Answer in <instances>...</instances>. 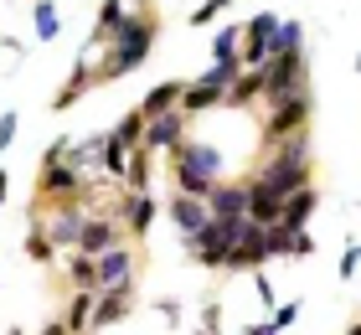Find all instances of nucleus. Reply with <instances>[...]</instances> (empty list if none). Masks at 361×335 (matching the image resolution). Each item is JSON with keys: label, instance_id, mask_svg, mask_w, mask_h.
Segmentation results:
<instances>
[{"label": "nucleus", "instance_id": "f257e3e1", "mask_svg": "<svg viewBox=\"0 0 361 335\" xmlns=\"http://www.w3.org/2000/svg\"><path fill=\"white\" fill-rule=\"evenodd\" d=\"M109 37H114V62H104V67L93 73L98 83L124 78L129 67H140V62H145V52H150V42H155V21H150V16H124V21L114 26Z\"/></svg>", "mask_w": 361, "mask_h": 335}, {"label": "nucleus", "instance_id": "f03ea898", "mask_svg": "<svg viewBox=\"0 0 361 335\" xmlns=\"http://www.w3.org/2000/svg\"><path fill=\"white\" fill-rule=\"evenodd\" d=\"M93 284H98V294H129L135 289V253L119 243V248H109V253H98L93 258Z\"/></svg>", "mask_w": 361, "mask_h": 335}, {"label": "nucleus", "instance_id": "7ed1b4c3", "mask_svg": "<svg viewBox=\"0 0 361 335\" xmlns=\"http://www.w3.org/2000/svg\"><path fill=\"white\" fill-rule=\"evenodd\" d=\"M83 222H88V212L78 207V201H73V207H52V217H37V227L47 232V243H52L57 253H62V248H68V253H78Z\"/></svg>", "mask_w": 361, "mask_h": 335}, {"label": "nucleus", "instance_id": "20e7f679", "mask_svg": "<svg viewBox=\"0 0 361 335\" xmlns=\"http://www.w3.org/2000/svg\"><path fill=\"white\" fill-rule=\"evenodd\" d=\"M274 37H279V16L274 11H258L248 26H243V67H264L274 52Z\"/></svg>", "mask_w": 361, "mask_h": 335}, {"label": "nucleus", "instance_id": "39448f33", "mask_svg": "<svg viewBox=\"0 0 361 335\" xmlns=\"http://www.w3.org/2000/svg\"><path fill=\"white\" fill-rule=\"evenodd\" d=\"M171 155H176V171H191V176H207V181H222V171H227L222 150H217V145H207V140L176 145Z\"/></svg>", "mask_w": 361, "mask_h": 335}, {"label": "nucleus", "instance_id": "423d86ee", "mask_svg": "<svg viewBox=\"0 0 361 335\" xmlns=\"http://www.w3.org/2000/svg\"><path fill=\"white\" fill-rule=\"evenodd\" d=\"M212 222H248V186L243 181H217L207 196Z\"/></svg>", "mask_w": 361, "mask_h": 335}, {"label": "nucleus", "instance_id": "0eeeda50", "mask_svg": "<svg viewBox=\"0 0 361 335\" xmlns=\"http://www.w3.org/2000/svg\"><path fill=\"white\" fill-rule=\"evenodd\" d=\"M140 145L150 150H176V145H186V114L171 109V114H155V119H145V134H140Z\"/></svg>", "mask_w": 361, "mask_h": 335}, {"label": "nucleus", "instance_id": "6e6552de", "mask_svg": "<svg viewBox=\"0 0 361 335\" xmlns=\"http://www.w3.org/2000/svg\"><path fill=\"white\" fill-rule=\"evenodd\" d=\"M124 243V227L114 222V217H88L83 222V238H78V253L83 258H98V253H109V248H119Z\"/></svg>", "mask_w": 361, "mask_h": 335}, {"label": "nucleus", "instance_id": "1a4fd4ad", "mask_svg": "<svg viewBox=\"0 0 361 335\" xmlns=\"http://www.w3.org/2000/svg\"><path fill=\"white\" fill-rule=\"evenodd\" d=\"M258 181H264V186H269L279 201H289L294 191H305V186H310V165H284V160H269Z\"/></svg>", "mask_w": 361, "mask_h": 335}, {"label": "nucleus", "instance_id": "9d476101", "mask_svg": "<svg viewBox=\"0 0 361 335\" xmlns=\"http://www.w3.org/2000/svg\"><path fill=\"white\" fill-rule=\"evenodd\" d=\"M305 119H310V93H294L289 104L269 109V145L284 140V134H294V129H305Z\"/></svg>", "mask_w": 361, "mask_h": 335}, {"label": "nucleus", "instance_id": "9b49d317", "mask_svg": "<svg viewBox=\"0 0 361 335\" xmlns=\"http://www.w3.org/2000/svg\"><path fill=\"white\" fill-rule=\"evenodd\" d=\"M119 217H124V227L135 232V238H145V232H150V222L160 217V207H155L150 191H129V196L119 201Z\"/></svg>", "mask_w": 361, "mask_h": 335}, {"label": "nucleus", "instance_id": "f8f14e48", "mask_svg": "<svg viewBox=\"0 0 361 335\" xmlns=\"http://www.w3.org/2000/svg\"><path fill=\"white\" fill-rule=\"evenodd\" d=\"M171 222L180 227V238H196V232L212 222V212H207V201H196V196H180V191H176V201H171Z\"/></svg>", "mask_w": 361, "mask_h": 335}, {"label": "nucleus", "instance_id": "ddd939ff", "mask_svg": "<svg viewBox=\"0 0 361 335\" xmlns=\"http://www.w3.org/2000/svg\"><path fill=\"white\" fill-rule=\"evenodd\" d=\"M315 186H305V191H294L284 207H279V222L274 227H284V232H305V222H310V212H315Z\"/></svg>", "mask_w": 361, "mask_h": 335}, {"label": "nucleus", "instance_id": "4468645a", "mask_svg": "<svg viewBox=\"0 0 361 335\" xmlns=\"http://www.w3.org/2000/svg\"><path fill=\"white\" fill-rule=\"evenodd\" d=\"M212 67H233V73H243V31L238 26H222L217 37H212Z\"/></svg>", "mask_w": 361, "mask_h": 335}, {"label": "nucleus", "instance_id": "2eb2a0df", "mask_svg": "<svg viewBox=\"0 0 361 335\" xmlns=\"http://www.w3.org/2000/svg\"><path fill=\"white\" fill-rule=\"evenodd\" d=\"M279 207H284V201H279L264 181H248V222H258V227H274L279 222Z\"/></svg>", "mask_w": 361, "mask_h": 335}, {"label": "nucleus", "instance_id": "dca6fc26", "mask_svg": "<svg viewBox=\"0 0 361 335\" xmlns=\"http://www.w3.org/2000/svg\"><path fill=\"white\" fill-rule=\"evenodd\" d=\"M258 93H264V73H258V67H243V73L233 78V88H227L222 104H227V109H248Z\"/></svg>", "mask_w": 361, "mask_h": 335}, {"label": "nucleus", "instance_id": "f3484780", "mask_svg": "<svg viewBox=\"0 0 361 335\" xmlns=\"http://www.w3.org/2000/svg\"><path fill=\"white\" fill-rule=\"evenodd\" d=\"M180 88H186V83H160V88H150V93H145V104H140V114H145V119H155V114L180 109Z\"/></svg>", "mask_w": 361, "mask_h": 335}, {"label": "nucleus", "instance_id": "a211bd4d", "mask_svg": "<svg viewBox=\"0 0 361 335\" xmlns=\"http://www.w3.org/2000/svg\"><path fill=\"white\" fill-rule=\"evenodd\" d=\"M93 305H98V289H78L62 325H68V330H93Z\"/></svg>", "mask_w": 361, "mask_h": 335}, {"label": "nucleus", "instance_id": "6ab92c4d", "mask_svg": "<svg viewBox=\"0 0 361 335\" xmlns=\"http://www.w3.org/2000/svg\"><path fill=\"white\" fill-rule=\"evenodd\" d=\"M129 315V294H98V305H93V325L104 330V325H114V320H124Z\"/></svg>", "mask_w": 361, "mask_h": 335}, {"label": "nucleus", "instance_id": "aec40b11", "mask_svg": "<svg viewBox=\"0 0 361 335\" xmlns=\"http://www.w3.org/2000/svg\"><path fill=\"white\" fill-rule=\"evenodd\" d=\"M124 181H129V191H150V150H129V165H124Z\"/></svg>", "mask_w": 361, "mask_h": 335}, {"label": "nucleus", "instance_id": "412c9836", "mask_svg": "<svg viewBox=\"0 0 361 335\" xmlns=\"http://www.w3.org/2000/svg\"><path fill=\"white\" fill-rule=\"evenodd\" d=\"M140 134H145V114L135 109V114H124V119L114 124V134H109V140L119 145V150H140Z\"/></svg>", "mask_w": 361, "mask_h": 335}, {"label": "nucleus", "instance_id": "4be33fe9", "mask_svg": "<svg viewBox=\"0 0 361 335\" xmlns=\"http://www.w3.org/2000/svg\"><path fill=\"white\" fill-rule=\"evenodd\" d=\"M31 11H37V37H42V42H52L57 31H62V16H57V6H52V0H37Z\"/></svg>", "mask_w": 361, "mask_h": 335}, {"label": "nucleus", "instance_id": "5701e85b", "mask_svg": "<svg viewBox=\"0 0 361 335\" xmlns=\"http://www.w3.org/2000/svg\"><path fill=\"white\" fill-rule=\"evenodd\" d=\"M21 248H26V253H31V263H52V258H57V248H52V243H47V232H42V227H31Z\"/></svg>", "mask_w": 361, "mask_h": 335}, {"label": "nucleus", "instance_id": "b1692460", "mask_svg": "<svg viewBox=\"0 0 361 335\" xmlns=\"http://www.w3.org/2000/svg\"><path fill=\"white\" fill-rule=\"evenodd\" d=\"M68 279L78 284V289H98V284H93V258H83V253L68 258Z\"/></svg>", "mask_w": 361, "mask_h": 335}, {"label": "nucleus", "instance_id": "393cba45", "mask_svg": "<svg viewBox=\"0 0 361 335\" xmlns=\"http://www.w3.org/2000/svg\"><path fill=\"white\" fill-rule=\"evenodd\" d=\"M294 320H300V299H289V305H279V310H274V330H289Z\"/></svg>", "mask_w": 361, "mask_h": 335}, {"label": "nucleus", "instance_id": "a878e982", "mask_svg": "<svg viewBox=\"0 0 361 335\" xmlns=\"http://www.w3.org/2000/svg\"><path fill=\"white\" fill-rule=\"evenodd\" d=\"M217 325H222V305H217V299H207V305H202V330H212V335H222Z\"/></svg>", "mask_w": 361, "mask_h": 335}, {"label": "nucleus", "instance_id": "bb28decb", "mask_svg": "<svg viewBox=\"0 0 361 335\" xmlns=\"http://www.w3.org/2000/svg\"><path fill=\"white\" fill-rule=\"evenodd\" d=\"M227 6V0H202V11H191V26H207V21H217V11Z\"/></svg>", "mask_w": 361, "mask_h": 335}, {"label": "nucleus", "instance_id": "cd10ccee", "mask_svg": "<svg viewBox=\"0 0 361 335\" xmlns=\"http://www.w3.org/2000/svg\"><path fill=\"white\" fill-rule=\"evenodd\" d=\"M356 268H361V243L351 238V243H346V258H341V279H351Z\"/></svg>", "mask_w": 361, "mask_h": 335}, {"label": "nucleus", "instance_id": "c85d7f7f", "mask_svg": "<svg viewBox=\"0 0 361 335\" xmlns=\"http://www.w3.org/2000/svg\"><path fill=\"white\" fill-rule=\"evenodd\" d=\"M253 289H258V299H264V305L274 310V284H269V274H264V268H253Z\"/></svg>", "mask_w": 361, "mask_h": 335}, {"label": "nucleus", "instance_id": "c756f323", "mask_svg": "<svg viewBox=\"0 0 361 335\" xmlns=\"http://www.w3.org/2000/svg\"><path fill=\"white\" fill-rule=\"evenodd\" d=\"M16 145V114H0V150Z\"/></svg>", "mask_w": 361, "mask_h": 335}, {"label": "nucleus", "instance_id": "7c9ffc66", "mask_svg": "<svg viewBox=\"0 0 361 335\" xmlns=\"http://www.w3.org/2000/svg\"><path fill=\"white\" fill-rule=\"evenodd\" d=\"M155 310H160L166 325H180V305H176V299H155Z\"/></svg>", "mask_w": 361, "mask_h": 335}, {"label": "nucleus", "instance_id": "2f4dec72", "mask_svg": "<svg viewBox=\"0 0 361 335\" xmlns=\"http://www.w3.org/2000/svg\"><path fill=\"white\" fill-rule=\"evenodd\" d=\"M243 335H279V330H274V320H264V325H248Z\"/></svg>", "mask_w": 361, "mask_h": 335}, {"label": "nucleus", "instance_id": "473e14b6", "mask_svg": "<svg viewBox=\"0 0 361 335\" xmlns=\"http://www.w3.org/2000/svg\"><path fill=\"white\" fill-rule=\"evenodd\" d=\"M47 335H68V325H62V320H52V325H47Z\"/></svg>", "mask_w": 361, "mask_h": 335}, {"label": "nucleus", "instance_id": "72a5a7b5", "mask_svg": "<svg viewBox=\"0 0 361 335\" xmlns=\"http://www.w3.org/2000/svg\"><path fill=\"white\" fill-rule=\"evenodd\" d=\"M6 191H11V181H6V171H0V201H6Z\"/></svg>", "mask_w": 361, "mask_h": 335}, {"label": "nucleus", "instance_id": "f704fd0d", "mask_svg": "<svg viewBox=\"0 0 361 335\" xmlns=\"http://www.w3.org/2000/svg\"><path fill=\"white\" fill-rule=\"evenodd\" d=\"M346 335H361V325H351V330H346Z\"/></svg>", "mask_w": 361, "mask_h": 335}, {"label": "nucleus", "instance_id": "c9c22d12", "mask_svg": "<svg viewBox=\"0 0 361 335\" xmlns=\"http://www.w3.org/2000/svg\"><path fill=\"white\" fill-rule=\"evenodd\" d=\"M191 335H212V330H191Z\"/></svg>", "mask_w": 361, "mask_h": 335}, {"label": "nucleus", "instance_id": "e433bc0d", "mask_svg": "<svg viewBox=\"0 0 361 335\" xmlns=\"http://www.w3.org/2000/svg\"><path fill=\"white\" fill-rule=\"evenodd\" d=\"M356 67H361V57H356Z\"/></svg>", "mask_w": 361, "mask_h": 335}]
</instances>
